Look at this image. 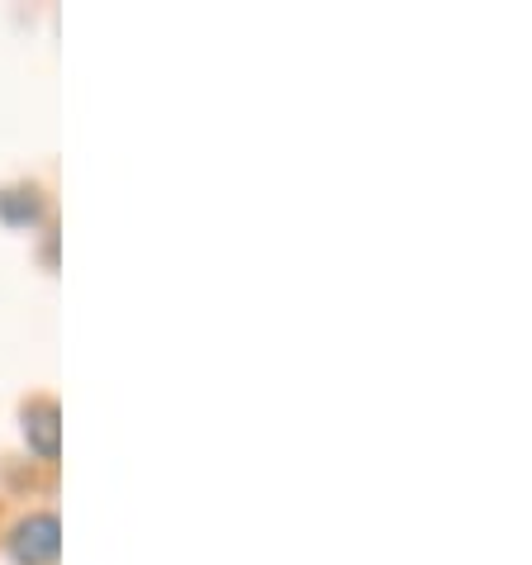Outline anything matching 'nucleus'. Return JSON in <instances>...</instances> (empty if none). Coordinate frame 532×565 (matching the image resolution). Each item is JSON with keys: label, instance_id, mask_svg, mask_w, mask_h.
Instances as JSON below:
<instances>
[]
</instances>
